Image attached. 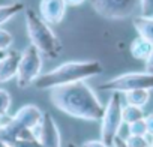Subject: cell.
Segmentation results:
<instances>
[{
  "instance_id": "1",
  "label": "cell",
  "mask_w": 153,
  "mask_h": 147,
  "mask_svg": "<svg viewBox=\"0 0 153 147\" xmlns=\"http://www.w3.org/2000/svg\"><path fill=\"white\" fill-rule=\"evenodd\" d=\"M50 99L62 113L89 122H101L105 110L95 90L86 81L54 87L51 89Z\"/></svg>"
},
{
  "instance_id": "2",
  "label": "cell",
  "mask_w": 153,
  "mask_h": 147,
  "mask_svg": "<svg viewBox=\"0 0 153 147\" xmlns=\"http://www.w3.org/2000/svg\"><path fill=\"white\" fill-rule=\"evenodd\" d=\"M104 68L99 60H74L59 65L50 72L41 74L33 86L38 90H51L59 86L72 84L76 81H86L102 74Z\"/></svg>"
},
{
  "instance_id": "3",
  "label": "cell",
  "mask_w": 153,
  "mask_h": 147,
  "mask_svg": "<svg viewBox=\"0 0 153 147\" xmlns=\"http://www.w3.org/2000/svg\"><path fill=\"white\" fill-rule=\"evenodd\" d=\"M24 20L30 44L36 47L42 56L48 59H57L62 53L63 45L50 24L45 23L42 17L30 8L24 9Z\"/></svg>"
},
{
  "instance_id": "4",
  "label": "cell",
  "mask_w": 153,
  "mask_h": 147,
  "mask_svg": "<svg viewBox=\"0 0 153 147\" xmlns=\"http://www.w3.org/2000/svg\"><path fill=\"white\" fill-rule=\"evenodd\" d=\"M101 90L111 93H126L138 89H153V74L149 72H128L117 75L102 84H99Z\"/></svg>"
},
{
  "instance_id": "5",
  "label": "cell",
  "mask_w": 153,
  "mask_h": 147,
  "mask_svg": "<svg viewBox=\"0 0 153 147\" xmlns=\"http://www.w3.org/2000/svg\"><path fill=\"white\" fill-rule=\"evenodd\" d=\"M41 71H42V54L36 47L30 44L21 53L17 72V86L20 89H27L29 86H33L35 80L41 75Z\"/></svg>"
},
{
  "instance_id": "6",
  "label": "cell",
  "mask_w": 153,
  "mask_h": 147,
  "mask_svg": "<svg viewBox=\"0 0 153 147\" xmlns=\"http://www.w3.org/2000/svg\"><path fill=\"white\" fill-rule=\"evenodd\" d=\"M122 101L119 93H111L105 110L104 116L101 119V140L105 144H113V140L119 135L120 128L123 125V117H122Z\"/></svg>"
},
{
  "instance_id": "7",
  "label": "cell",
  "mask_w": 153,
  "mask_h": 147,
  "mask_svg": "<svg viewBox=\"0 0 153 147\" xmlns=\"http://www.w3.org/2000/svg\"><path fill=\"white\" fill-rule=\"evenodd\" d=\"M93 11L107 20H125L140 8V0H90Z\"/></svg>"
},
{
  "instance_id": "8",
  "label": "cell",
  "mask_w": 153,
  "mask_h": 147,
  "mask_svg": "<svg viewBox=\"0 0 153 147\" xmlns=\"http://www.w3.org/2000/svg\"><path fill=\"white\" fill-rule=\"evenodd\" d=\"M35 134L42 147H62L60 131L51 113H44V117L39 126L35 129Z\"/></svg>"
},
{
  "instance_id": "9",
  "label": "cell",
  "mask_w": 153,
  "mask_h": 147,
  "mask_svg": "<svg viewBox=\"0 0 153 147\" xmlns=\"http://www.w3.org/2000/svg\"><path fill=\"white\" fill-rule=\"evenodd\" d=\"M68 5L65 0H41L39 2V15L48 24H59L66 15Z\"/></svg>"
},
{
  "instance_id": "10",
  "label": "cell",
  "mask_w": 153,
  "mask_h": 147,
  "mask_svg": "<svg viewBox=\"0 0 153 147\" xmlns=\"http://www.w3.org/2000/svg\"><path fill=\"white\" fill-rule=\"evenodd\" d=\"M42 117H44V111L39 107L33 105V104H27V105L21 107L12 116V119L15 122H18L21 126H24L27 129H32V131H35L39 126Z\"/></svg>"
},
{
  "instance_id": "11",
  "label": "cell",
  "mask_w": 153,
  "mask_h": 147,
  "mask_svg": "<svg viewBox=\"0 0 153 147\" xmlns=\"http://www.w3.org/2000/svg\"><path fill=\"white\" fill-rule=\"evenodd\" d=\"M21 53L17 50H8L5 56L0 59V83H8L12 78H17L18 65Z\"/></svg>"
},
{
  "instance_id": "12",
  "label": "cell",
  "mask_w": 153,
  "mask_h": 147,
  "mask_svg": "<svg viewBox=\"0 0 153 147\" xmlns=\"http://www.w3.org/2000/svg\"><path fill=\"white\" fill-rule=\"evenodd\" d=\"M132 24H134L138 36L144 38L146 41H149L153 45V17H144V15L134 17Z\"/></svg>"
},
{
  "instance_id": "13",
  "label": "cell",
  "mask_w": 153,
  "mask_h": 147,
  "mask_svg": "<svg viewBox=\"0 0 153 147\" xmlns=\"http://www.w3.org/2000/svg\"><path fill=\"white\" fill-rule=\"evenodd\" d=\"M129 51H131V54H132L134 59H137V60H144V62H146L147 57L150 56V53L153 51V45H152L149 41H146L144 38L137 36V38L131 42Z\"/></svg>"
},
{
  "instance_id": "14",
  "label": "cell",
  "mask_w": 153,
  "mask_h": 147,
  "mask_svg": "<svg viewBox=\"0 0 153 147\" xmlns=\"http://www.w3.org/2000/svg\"><path fill=\"white\" fill-rule=\"evenodd\" d=\"M125 95V101L129 105H135V107H141L144 108L149 101H150V90L149 89H138V90H131L123 93Z\"/></svg>"
},
{
  "instance_id": "15",
  "label": "cell",
  "mask_w": 153,
  "mask_h": 147,
  "mask_svg": "<svg viewBox=\"0 0 153 147\" xmlns=\"http://www.w3.org/2000/svg\"><path fill=\"white\" fill-rule=\"evenodd\" d=\"M26 8L23 3H9V5H0V26H3L14 17H17L20 12H23Z\"/></svg>"
},
{
  "instance_id": "16",
  "label": "cell",
  "mask_w": 153,
  "mask_h": 147,
  "mask_svg": "<svg viewBox=\"0 0 153 147\" xmlns=\"http://www.w3.org/2000/svg\"><path fill=\"white\" fill-rule=\"evenodd\" d=\"M122 117H123V123L131 125V123H134L137 120L144 119L146 117V113H144V108H141V107H135V105L126 104L122 108Z\"/></svg>"
},
{
  "instance_id": "17",
  "label": "cell",
  "mask_w": 153,
  "mask_h": 147,
  "mask_svg": "<svg viewBox=\"0 0 153 147\" xmlns=\"http://www.w3.org/2000/svg\"><path fill=\"white\" fill-rule=\"evenodd\" d=\"M125 141L128 147H150L152 146L149 135H128Z\"/></svg>"
},
{
  "instance_id": "18",
  "label": "cell",
  "mask_w": 153,
  "mask_h": 147,
  "mask_svg": "<svg viewBox=\"0 0 153 147\" xmlns=\"http://www.w3.org/2000/svg\"><path fill=\"white\" fill-rule=\"evenodd\" d=\"M11 104H12V98H11V93L5 89H0V119L8 116V111L11 108Z\"/></svg>"
},
{
  "instance_id": "19",
  "label": "cell",
  "mask_w": 153,
  "mask_h": 147,
  "mask_svg": "<svg viewBox=\"0 0 153 147\" xmlns=\"http://www.w3.org/2000/svg\"><path fill=\"white\" fill-rule=\"evenodd\" d=\"M146 119V117H144ZM141 119V120H137L131 125H128V131H129V135H149L147 134V126H146V120Z\"/></svg>"
},
{
  "instance_id": "20",
  "label": "cell",
  "mask_w": 153,
  "mask_h": 147,
  "mask_svg": "<svg viewBox=\"0 0 153 147\" xmlns=\"http://www.w3.org/2000/svg\"><path fill=\"white\" fill-rule=\"evenodd\" d=\"M14 44V36L5 29H0V51H8Z\"/></svg>"
},
{
  "instance_id": "21",
  "label": "cell",
  "mask_w": 153,
  "mask_h": 147,
  "mask_svg": "<svg viewBox=\"0 0 153 147\" xmlns=\"http://www.w3.org/2000/svg\"><path fill=\"white\" fill-rule=\"evenodd\" d=\"M9 147H42L38 138H20L9 144Z\"/></svg>"
},
{
  "instance_id": "22",
  "label": "cell",
  "mask_w": 153,
  "mask_h": 147,
  "mask_svg": "<svg viewBox=\"0 0 153 147\" xmlns=\"http://www.w3.org/2000/svg\"><path fill=\"white\" fill-rule=\"evenodd\" d=\"M140 11L144 17H153V0H140Z\"/></svg>"
},
{
  "instance_id": "23",
  "label": "cell",
  "mask_w": 153,
  "mask_h": 147,
  "mask_svg": "<svg viewBox=\"0 0 153 147\" xmlns=\"http://www.w3.org/2000/svg\"><path fill=\"white\" fill-rule=\"evenodd\" d=\"M80 147H113V146L105 144L102 140H89V141L83 143Z\"/></svg>"
},
{
  "instance_id": "24",
  "label": "cell",
  "mask_w": 153,
  "mask_h": 147,
  "mask_svg": "<svg viewBox=\"0 0 153 147\" xmlns=\"http://www.w3.org/2000/svg\"><path fill=\"white\" fill-rule=\"evenodd\" d=\"M146 126H147V134L150 138H153V114L150 116H146Z\"/></svg>"
},
{
  "instance_id": "25",
  "label": "cell",
  "mask_w": 153,
  "mask_h": 147,
  "mask_svg": "<svg viewBox=\"0 0 153 147\" xmlns=\"http://www.w3.org/2000/svg\"><path fill=\"white\" fill-rule=\"evenodd\" d=\"M144 68H146V72L153 74V51L150 53V56H149L147 60L144 62Z\"/></svg>"
},
{
  "instance_id": "26",
  "label": "cell",
  "mask_w": 153,
  "mask_h": 147,
  "mask_svg": "<svg viewBox=\"0 0 153 147\" xmlns=\"http://www.w3.org/2000/svg\"><path fill=\"white\" fill-rule=\"evenodd\" d=\"M113 147H128V144H126V141H125V138L123 137H120V135H117L114 140H113V144H111Z\"/></svg>"
},
{
  "instance_id": "27",
  "label": "cell",
  "mask_w": 153,
  "mask_h": 147,
  "mask_svg": "<svg viewBox=\"0 0 153 147\" xmlns=\"http://www.w3.org/2000/svg\"><path fill=\"white\" fill-rule=\"evenodd\" d=\"M86 0H65V3L68 6H80L81 3H84Z\"/></svg>"
},
{
  "instance_id": "28",
  "label": "cell",
  "mask_w": 153,
  "mask_h": 147,
  "mask_svg": "<svg viewBox=\"0 0 153 147\" xmlns=\"http://www.w3.org/2000/svg\"><path fill=\"white\" fill-rule=\"evenodd\" d=\"M0 147H9V144H6L5 141H2V140H0Z\"/></svg>"
},
{
  "instance_id": "29",
  "label": "cell",
  "mask_w": 153,
  "mask_h": 147,
  "mask_svg": "<svg viewBox=\"0 0 153 147\" xmlns=\"http://www.w3.org/2000/svg\"><path fill=\"white\" fill-rule=\"evenodd\" d=\"M68 147H80V146H76V144H69Z\"/></svg>"
},
{
  "instance_id": "30",
  "label": "cell",
  "mask_w": 153,
  "mask_h": 147,
  "mask_svg": "<svg viewBox=\"0 0 153 147\" xmlns=\"http://www.w3.org/2000/svg\"><path fill=\"white\" fill-rule=\"evenodd\" d=\"M152 147H153V141H152Z\"/></svg>"
},
{
  "instance_id": "31",
  "label": "cell",
  "mask_w": 153,
  "mask_h": 147,
  "mask_svg": "<svg viewBox=\"0 0 153 147\" xmlns=\"http://www.w3.org/2000/svg\"><path fill=\"white\" fill-rule=\"evenodd\" d=\"M150 147H152V146H150Z\"/></svg>"
}]
</instances>
